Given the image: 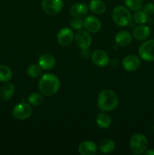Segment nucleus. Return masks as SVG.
<instances>
[{
  "label": "nucleus",
  "mask_w": 154,
  "mask_h": 155,
  "mask_svg": "<svg viewBox=\"0 0 154 155\" xmlns=\"http://www.w3.org/2000/svg\"><path fill=\"white\" fill-rule=\"evenodd\" d=\"M39 90L45 96H51L58 92L60 82L57 77L53 74H45L39 82Z\"/></svg>",
  "instance_id": "f257e3e1"
},
{
  "label": "nucleus",
  "mask_w": 154,
  "mask_h": 155,
  "mask_svg": "<svg viewBox=\"0 0 154 155\" xmlns=\"http://www.w3.org/2000/svg\"><path fill=\"white\" fill-rule=\"evenodd\" d=\"M119 104V97L114 91L111 89H104L98 97V107L104 112L115 110Z\"/></svg>",
  "instance_id": "f03ea898"
},
{
  "label": "nucleus",
  "mask_w": 154,
  "mask_h": 155,
  "mask_svg": "<svg viewBox=\"0 0 154 155\" xmlns=\"http://www.w3.org/2000/svg\"><path fill=\"white\" fill-rule=\"evenodd\" d=\"M112 18L116 25L119 27H126L131 23L132 15L128 8L119 5L113 10Z\"/></svg>",
  "instance_id": "7ed1b4c3"
},
{
  "label": "nucleus",
  "mask_w": 154,
  "mask_h": 155,
  "mask_svg": "<svg viewBox=\"0 0 154 155\" xmlns=\"http://www.w3.org/2000/svg\"><path fill=\"white\" fill-rule=\"evenodd\" d=\"M148 141L146 136L137 133L131 136L129 141V147L131 152L134 154L138 155L143 154L147 149Z\"/></svg>",
  "instance_id": "20e7f679"
},
{
  "label": "nucleus",
  "mask_w": 154,
  "mask_h": 155,
  "mask_svg": "<svg viewBox=\"0 0 154 155\" xmlns=\"http://www.w3.org/2000/svg\"><path fill=\"white\" fill-rule=\"evenodd\" d=\"M33 113L31 104L27 102H21L15 105L12 110L14 117L19 120H24L30 117Z\"/></svg>",
  "instance_id": "39448f33"
},
{
  "label": "nucleus",
  "mask_w": 154,
  "mask_h": 155,
  "mask_svg": "<svg viewBox=\"0 0 154 155\" xmlns=\"http://www.w3.org/2000/svg\"><path fill=\"white\" fill-rule=\"evenodd\" d=\"M138 54L145 61H154V39L143 42L139 48Z\"/></svg>",
  "instance_id": "423d86ee"
},
{
  "label": "nucleus",
  "mask_w": 154,
  "mask_h": 155,
  "mask_svg": "<svg viewBox=\"0 0 154 155\" xmlns=\"http://www.w3.org/2000/svg\"><path fill=\"white\" fill-rule=\"evenodd\" d=\"M63 0H42V8L45 14L51 16L57 15L63 9Z\"/></svg>",
  "instance_id": "0eeeda50"
},
{
  "label": "nucleus",
  "mask_w": 154,
  "mask_h": 155,
  "mask_svg": "<svg viewBox=\"0 0 154 155\" xmlns=\"http://www.w3.org/2000/svg\"><path fill=\"white\" fill-rule=\"evenodd\" d=\"M74 38L77 46L82 50H87L91 45V36L85 30H79Z\"/></svg>",
  "instance_id": "6e6552de"
},
{
  "label": "nucleus",
  "mask_w": 154,
  "mask_h": 155,
  "mask_svg": "<svg viewBox=\"0 0 154 155\" xmlns=\"http://www.w3.org/2000/svg\"><path fill=\"white\" fill-rule=\"evenodd\" d=\"M74 34L72 30L69 27H63L57 33V39L58 43L62 46H68L72 42Z\"/></svg>",
  "instance_id": "1a4fd4ad"
},
{
  "label": "nucleus",
  "mask_w": 154,
  "mask_h": 155,
  "mask_svg": "<svg viewBox=\"0 0 154 155\" xmlns=\"http://www.w3.org/2000/svg\"><path fill=\"white\" fill-rule=\"evenodd\" d=\"M83 25L89 33H95L101 29V22L98 18L93 15H88L83 20Z\"/></svg>",
  "instance_id": "9d476101"
},
{
  "label": "nucleus",
  "mask_w": 154,
  "mask_h": 155,
  "mask_svg": "<svg viewBox=\"0 0 154 155\" xmlns=\"http://www.w3.org/2000/svg\"><path fill=\"white\" fill-rule=\"evenodd\" d=\"M140 58L134 54H129L124 58L122 60V67L124 69L128 72H133L135 71L140 68Z\"/></svg>",
  "instance_id": "9b49d317"
},
{
  "label": "nucleus",
  "mask_w": 154,
  "mask_h": 155,
  "mask_svg": "<svg viewBox=\"0 0 154 155\" xmlns=\"http://www.w3.org/2000/svg\"><path fill=\"white\" fill-rule=\"evenodd\" d=\"M91 59L93 63L96 66L100 67V68L107 66L110 61L108 54L105 51L101 49H98L94 51L91 56Z\"/></svg>",
  "instance_id": "f8f14e48"
},
{
  "label": "nucleus",
  "mask_w": 154,
  "mask_h": 155,
  "mask_svg": "<svg viewBox=\"0 0 154 155\" xmlns=\"http://www.w3.org/2000/svg\"><path fill=\"white\" fill-rule=\"evenodd\" d=\"M88 12V6L84 2H77L72 5L70 8L71 15L74 18H82L86 16Z\"/></svg>",
  "instance_id": "ddd939ff"
},
{
  "label": "nucleus",
  "mask_w": 154,
  "mask_h": 155,
  "mask_svg": "<svg viewBox=\"0 0 154 155\" xmlns=\"http://www.w3.org/2000/svg\"><path fill=\"white\" fill-rule=\"evenodd\" d=\"M151 30L149 27L143 24H139L133 30V36L137 41H143L147 39L149 36Z\"/></svg>",
  "instance_id": "4468645a"
},
{
  "label": "nucleus",
  "mask_w": 154,
  "mask_h": 155,
  "mask_svg": "<svg viewBox=\"0 0 154 155\" xmlns=\"http://www.w3.org/2000/svg\"><path fill=\"white\" fill-rule=\"evenodd\" d=\"M79 152L82 155H95L98 152V147L92 141H84L79 146Z\"/></svg>",
  "instance_id": "2eb2a0df"
},
{
  "label": "nucleus",
  "mask_w": 154,
  "mask_h": 155,
  "mask_svg": "<svg viewBox=\"0 0 154 155\" xmlns=\"http://www.w3.org/2000/svg\"><path fill=\"white\" fill-rule=\"evenodd\" d=\"M132 41V36L126 30H122L116 33L115 36V42L119 46H127L130 45Z\"/></svg>",
  "instance_id": "dca6fc26"
},
{
  "label": "nucleus",
  "mask_w": 154,
  "mask_h": 155,
  "mask_svg": "<svg viewBox=\"0 0 154 155\" xmlns=\"http://www.w3.org/2000/svg\"><path fill=\"white\" fill-rule=\"evenodd\" d=\"M55 58L51 54H43L39 59V65L43 70H51L55 65Z\"/></svg>",
  "instance_id": "f3484780"
},
{
  "label": "nucleus",
  "mask_w": 154,
  "mask_h": 155,
  "mask_svg": "<svg viewBox=\"0 0 154 155\" xmlns=\"http://www.w3.org/2000/svg\"><path fill=\"white\" fill-rule=\"evenodd\" d=\"M14 93V86L12 83L6 82L0 89V98L2 101H8L12 98Z\"/></svg>",
  "instance_id": "a211bd4d"
},
{
  "label": "nucleus",
  "mask_w": 154,
  "mask_h": 155,
  "mask_svg": "<svg viewBox=\"0 0 154 155\" xmlns=\"http://www.w3.org/2000/svg\"><path fill=\"white\" fill-rule=\"evenodd\" d=\"M89 9L96 15H102L105 12L107 6L102 0H91L89 2Z\"/></svg>",
  "instance_id": "6ab92c4d"
},
{
  "label": "nucleus",
  "mask_w": 154,
  "mask_h": 155,
  "mask_svg": "<svg viewBox=\"0 0 154 155\" xmlns=\"http://www.w3.org/2000/svg\"><path fill=\"white\" fill-rule=\"evenodd\" d=\"M111 117L107 113H100L96 117V124L98 127L101 129H107L111 125Z\"/></svg>",
  "instance_id": "aec40b11"
},
{
  "label": "nucleus",
  "mask_w": 154,
  "mask_h": 155,
  "mask_svg": "<svg viewBox=\"0 0 154 155\" xmlns=\"http://www.w3.org/2000/svg\"><path fill=\"white\" fill-rule=\"evenodd\" d=\"M115 148H116V144L114 141L110 139L102 140L100 142L99 146H98V149L100 150V151L104 154H109V153L113 152Z\"/></svg>",
  "instance_id": "412c9836"
},
{
  "label": "nucleus",
  "mask_w": 154,
  "mask_h": 155,
  "mask_svg": "<svg viewBox=\"0 0 154 155\" xmlns=\"http://www.w3.org/2000/svg\"><path fill=\"white\" fill-rule=\"evenodd\" d=\"M12 77V71L8 66L0 64V82L6 83L11 80Z\"/></svg>",
  "instance_id": "4be33fe9"
},
{
  "label": "nucleus",
  "mask_w": 154,
  "mask_h": 155,
  "mask_svg": "<svg viewBox=\"0 0 154 155\" xmlns=\"http://www.w3.org/2000/svg\"><path fill=\"white\" fill-rule=\"evenodd\" d=\"M126 7L132 12H137L143 7V0H124Z\"/></svg>",
  "instance_id": "5701e85b"
},
{
  "label": "nucleus",
  "mask_w": 154,
  "mask_h": 155,
  "mask_svg": "<svg viewBox=\"0 0 154 155\" xmlns=\"http://www.w3.org/2000/svg\"><path fill=\"white\" fill-rule=\"evenodd\" d=\"M43 101V95L42 93L39 92H33L30 96L28 97V102L31 105L37 107L39 106Z\"/></svg>",
  "instance_id": "b1692460"
},
{
  "label": "nucleus",
  "mask_w": 154,
  "mask_h": 155,
  "mask_svg": "<svg viewBox=\"0 0 154 155\" xmlns=\"http://www.w3.org/2000/svg\"><path fill=\"white\" fill-rule=\"evenodd\" d=\"M27 74L32 78H37L42 74V68L38 64H30L27 68Z\"/></svg>",
  "instance_id": "393cba45"
},
{
  "label": "nucleus",
  "mask_w": 154,
  "mask_h": 155,
  "mask_svg": "<svg viewBox=\"0 0 154 155\" xmlns=\"http://www.w3.org/2000/svg\"><path fill=\"white\" fill-rule=\"evenodd\" d=\"M148 16L143 12V11H137L135 12L134 15H133L132 19L134 20V23L137 24H144L147 21Z\"/></svg>",
  "instance_id": "a878e982"
},
{
  "label": "nucleus",
  "mask_w": 154,
  "mask_h": 155,
  "mask_svg": "<svg viewBox=\"0 0 154 155\" xmlns=\"http://www.w3.org/2000/svg\"><path fill=\"white\" fill-rule=\"evenodd\" d=\"M71 27L74 30H82L84 25H83V21L82 20V18H74L72 21L69 23Z\"/></svg>",
  "instance_id": "bb28decb"
},
{
  "label": "nucleus",
  "mask_w": 154,
  "mask_h": 155,
  "mask_svg": "<svg viewBox=\"0 0 154 155\" xmlns=\"http://www.w3.org/2000/svg\"><path fill=\"white\" fill-rule=\"evenodd\" d=\"M143 11L147 16H152L154 15V3L149 2L143 5Z\"/></svg>",
  "instance_id": "cd10ccee"
},
{
  "label": "nucleus",
  "mask_w": 154,
  "mask_h": 155,
  "mask_svg": "<svg viewBox=\"0 0 154 155\" xmlns=\"http://www.w3.org/2000/svg\"><path fill=\"white\" fill-rule=\"evenodd\" d=\"M143 154L146 155H154V150L153 149H150V150H147V151H145L143 152Z\"/></svg>",
  "instance_id": "c85d7f7f"
},
{
  "label": "nucleus",
  "mask_w": 154,
  "mask_h": 155,
  "mask_svg": "<svg viewBox=\"0 0 154 155\" xmlns=\"http://www.w3.org/2000/svg\"><path fill=\"white\" fill-rule=\"evenodd\" d=\"M153 131H154V127H153Z\"/></svg>",
  "instance_id": "c756f323"
}]
</instances>
